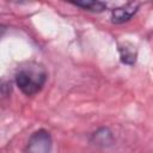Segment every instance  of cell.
Masks as SVG:
<instances>
[{
	"instance_id": "obj_3",
	"label": "cell",
	"mask_w": 153,
	"mask_h": 153,
	"mask_svg": "<svg viewBox=\"0 0 153 153\" xmlns=\"http://www.w3.org/2000/svg\"><path fill=\"white\" fill-rule=\"evenodd\" d=\"M139 5L134 2L126 4L123 6L116 7L111 11V22L114 24H122L131 19V17L137 12Z\"/></svg>"
},
{
	"instance_id": "obj_5",
	"label": "cell",
	"mask_w": 153,
	"mask_h": 153,
	"mask_svg": "<svg viewBox=\"0 0 153 153\" xmlns=\"http://www.w3.org/2000/svg\"><path fill=\"white\" fill-rule=\"evenodd\" d=\"M118 53H120V59H121L122 63L133 66L136 62L137 51L131 43H129V42L118 43Z\"/></svg>"
},
{
	"instance_id": "obj_1",
	"label": "cell",
	"mask_w": 153,
	"mask_h": 153,
	"mask_svg": "<svg viewBox=\"0 0 153 153\" xmlns=\"http://www.w3.org/2000/svg\"><path fill=\"white\" fill-rule=\"evenodd\" d=\"M47 78V71L42 65L30 62L20 67L16 73V84L24 94L33 96L43 88Z\"/></svg>"
},
{
	"instance_id": "obj_4",
	"label": "cell",
	"mask_w": 153,
	"mask_h": 153,
	"mask_svg": "<svg viewBox=\"0 0 153 153\" xmlns=\"http://www.w3.org/2000/svg\"><path fill=\"white\" fill-rule=\"evenodd\" d=\"M91 141L96 146H99V147H109V146H112L114 145L115 137H114L112 131L109 128L102 127V128H99L97 131H94L92 134Z\"/></svg>"
},
{
	"instance_id": "obj_6",
	"label": "cell",
	"mask_w": 153,
	"mask_h": 153,
	"mask_svg": "<svg viewBox=\"0 0 153 153\" xmlns=\"http://www.w3.org/2000/svg\"><path fill=\"white\" fill-rule=\"evenodd\" d=\"M71 4L76 7L82 8L85 11H88V12L99 13V12H103L106 10V4L103 1H73Z\"/></svg>"
},
{
	"instance_id": "obj_2",
	"label": "cell",
	"mask_w": 153,
	"mask_h": 153,
	"mask_svg": "<svg viewBox=\"0 0 153 153\" xmlns=\"http://www.w3.org/2000/svg\"><path fill=\"white\" fill-rule=\"evenodd\" d=\"M53 147V139L45 129H38L31 134L26 143V153H50Z\"/></svg>"
}]
</instances>
